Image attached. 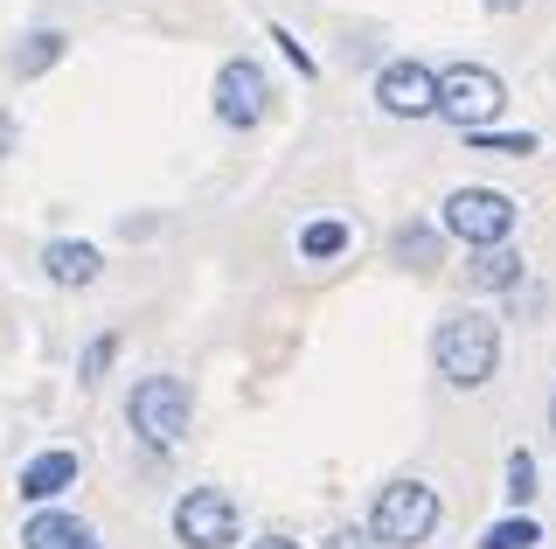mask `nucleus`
I'll return each mask as SVG.
<instances>
[{
	"label": "nucleus",
	"instance_id": "nucleus-1",
	"mask_svg": "<svg viewBox=\"0 0 556 549\" xmlns=\"http://www.w3.org/2000/svg\"><path fill=\"white\" fill-rule=\"evenodd\" d=\"M431 362H439V375H445L452 390L494 383V369H501V328L486 314H473V306H452V314L439 320V334H431Z\"/></svg>",
	"mask_w": 556,
	"mask_h": 549
},
{
	"label": "nucleus",
	"instance_id": "nucleus-2",
	"mask_svg": "<svg viewBox=\"0 0 556 549\" xmlns=\"http://www.w3.org/2000/svg\"><path fill=\"white\" fill-rule=\"evenodd\" d=\"M188 418H195V397H188L181 375H139V383H132L126 424L153 445V452H167V445L188 432Z\"/></svg>",
	"mask_w": 556,
	"mask_h": 549
},
{
	"label": "nucleus",
	"instance_id": "nucleus-3",
	"mask_svg": "<svg viewBox=\"0 0 556 549\" xmlns=\"http://www.w3.org/2000/svg\"><path fill=\"white\" fill-rule=\"evenodd\" d=\"M369 528H376L382 549H417V542H431V528H439V494H431L425 480H390V487L376 494Z\"/></svg>",
	"mask_w": 556,
	"mask_h": 549
},
{
	"label": "nucleus",
	"instance_id": "nucleus-4",
	"mask_svg": "<svg viewBox=\"0 0 556 549\" xmlns=\"http://www.w3.org/2000/svg\"><path fill=\"white\" fill-rule=\"evenodd\" d=\"M439 222L466 251H494V244H508V230H515V195H501V188H452Z\"/></svg>",
	"mask_w": 556,
	"mask_h": 549
},
{
	"label": "nucleus",
	"instance_id": "nucleus-5",
	"mask_svg": "<svg viewBox=\"0 0 556 549\" xmlns=\"http://www.w3.org/2000/svg\"><path fill=\"white\" fill-rule=\"evenodd\" d=\"M508 105V84H501L486 63H452L445 71V91H439V118H452L459 132H486Z\"/></svg>",
	"mask_w": 556,
	"mask_h": 549
},
{
	"label": "nucleus",
	"instance_id": "nucleus-6",
	"mask_svg": "<svg viewBox=\"0 0 556 549\" xmlns=\"http://www.w3.org/2000/svg\"><path fill=\"white\" fill-rule=\"evenodd\" d=\"M265 112H271V77H265V63H251V56H230L216 71V118L230 132H251V126H265Z\"/></svg>",
	"mask_w": 556,
	"mask_h": 549
},
{
	"label": "nucleus",
	"instance_id": "nucleus-7",
	"mask_svg": "<svg viewBox=\"0 0 556 549\" xmlns=\"http://www.w3.org/2000/svg\"><path fill=\"white\" fill-rule=\"evenodd\" d=\"M174 542L188 549H230L237 542V501L223 487H188L174 501Z\"/></svg>",
	"mask_w": 556,
	"mask_h": 549
},
{
	"label": "nucleus",
	"instance_id": "nucleus-8",
	"mask_svg": "<svg viewBox=\"0 0 556 549\" xmlns=\"http://www.w3.org/2000/svg\"><path fill=\"white\" fill-rule=\"evenodd\" d=\"M439 91H445V77L417 56L382 63V77H376V105L390 118H439Z\"/></svg>",
	"mask_w": 556,
	"mask_h": 549
},
{
	"label": "nucleus",
	"instance_id": "nucleus-9",
	"mask_svg": "<svg viewBox=\"0 0 556 549\" xmlns=\"http://www.w3.org/2000/svg\"><path fill=\"white\" fill-rule=\"evenodd\" d=\"M42 271H49L56 285H70V293H84V285H98L104 257H98V244H77V237H56V244H42Z\"/></svg>",
	"mask_w": 556,
	"mask_h": 549
},
{
	"label": "nucleus",
	"instance_id": "nucleus-10",
	"mask_svg": "<svg viewBox=\"0 0 556 549\" xmlns=\"http://www.w3.org/2000/svg\"><path fill=\"white\" fill-rule=\"evenodd\" d=\"M22 549H104L91 522H77V514H35V522L22 528Z\"/></svg>",
	"mask_w": 556,
	"mask_h": 549
},
{
	"label": "nucleus",
	"instance_id": "nucleus-11",
	"mask_svg": "<svg viewBox=\"0 0 556 549\" xmlns=\"http://www.w3.org/2000/svg\"><path fill=\"white\" fill-rule=\"evenodd\" d=\"M63 487H77V452H35L22 467V501H56Z\"/></svg>",
	"mask_w": 556,
	"mask_h": 549
},
{
	"label": "nucleus",
	"instance_id": "nucleus-12",
	"mask_svg": "<svg viewBox=\"0 0 556 549\" xmlns=\"http://www.w3.org/2000/svg\"><path fill=\"white\" fill-rule=\"evenodd\" d=\"M466 285H480V293H515V285H521V251H508V244L473 251V265H466Z\"/></svg>",
	"mask_w": 556,
	"mask_h": 549
},
{
	"label": "nucleus",
	"instance_id": "nucleus-13",
	"mask_svg": "<svg viewBox=\"0 0 556 549\" xmlns=\"http://www.w3.org/2000/svg\"><path fill=\"white\" fill-rule=\"evenodd\" d=\"M543 542V528H535V514H508V522H494L480 536V549H535Z\"/></svg>",
	"mask_w": 556,
	"mask_h": 549
},
{
	"label": "nucleus",
	"instance_id": "nucleus-14",
	"mask_svg": "<svg viewBox=\"0 0 556 549\" xmlns=\"http://www.w3.org/2000/svg\"><path fill=\"white\" fill-rule=\"evenodd\" d=\"M341 251H348V222L320 216V222H306V230H300V257H341Z\"/></svg>",
	"mask_w": 556,
	"mask_h": 549
},
{
	"label": "nucleus",
	"instance_id": "nucleus-15",
	"mask_svg": "<svg viewBox=\"0 0 556 549\" xmlns=\"http://www.w3.org/2000/svg\"><path fill=\"white\" fill-rule=\"evenodd\" d=\"M56 56H63V36H56V28H42V36H28V49H14V77H42Z\"/></svg>",
	"mask_w": 556,
	"mask_h": 549
},
{
	"label": "nucleus",
	"instance_id": "nucleus-16",
	"mask_svg": "<svg viewBox=\"0 0 556 549\" xmlns=\"http://www.w3.org/2000/svg\"><path fill=\"white\" fill-rule=\"evenodd\" d=\"M466 146H473V153H501V161H529L535 132H494V126H486V132H466Z\"/></svg>",
	"mask_w": 556,
	"mask_h": 549
},
{
	"label": "nucleus",
	"instance_id": "nucleus-17",
	"mask_svg": "<svg viewBox=\"0 0 556 549\" xmlns=\"http://www.w3.org/2000/svg\"><path fill=\"white\" fill-rule=\"evenodd\" d=\"M501 494H508L515 508L535 501V452H529V445H515V452H508V487H501Z\"/></svg>",
	"mask_w": 556,
	"mask_h": 549
},
{
	"label": "nucleus",
	"instance_id": "nucleus-18",
	"mask_svg": "<svg viewBox=\"0 0 556 549\" xmlns=\"http://www.w3.org/2000/svg\"><path fill=\"white\" fill-rule=\"evenodd\" d=\"M390 251L404 257V265H431V257H439V237H431V230H396Z\"/></svg>",
	"mask_w": 556,
	"mask_h": 549
},
{
	"label": "nucleus",
	"instance_id": "nucleus-19",
	"mask_svg": "<svg viewBox=\"0 0 556 549\" xmlns=\"http://www.w3.org/2000/svg\"><path fill=\"white\" fill-rule=\"evenodd\" d=\"M112 355H118V334H98L91 348H84V362H77V375H84V383H98V375L112 369Z\"/></svg>",
	"mask_w": 556,
	"mask_h": 549
},
{
	"label": "nucleus",
	"instance_id": "nucleus-20",
	"mask_svg": "<svg viewBox=\"0 0 556 549\" xmlns=\"http://www.w3.org/2000/svg\"><path fill=\"white\" fill-rule=\"evenodd\" d=\"M271 42H278V49H286V56H292V63H300V77H313V56H306V49H300V36H292V28H286V22H271Z\"/></svg>",
	"mask_w": 556,
	"mask_h": 549
},
{
	"label": "nucleus",
	"instance_id": "nucleus-21",
	"mask_svg": "<svg viewBox=\"0 0 556 549\" xmlns=\"http://www.w3.org/2000/svg\"><path fill=\"white\" fill-rule=\"evenodd\" d=\"M327 549H382V542H376V528H341Z\"/></svg>",
	"mask_w": 556,
	"mask_h": 549
},
{
	"label": "nucleus",
	"instance_id": "nucleus-22",
	"mask_svg": "<svg viewBox=\"0 0 556 549\" xmlns=\"http://www.w3.org/2000/svg\"><path fill=\"white\" fill-rule=\"evenodd\" d=\"M14 140H22V132H14V118L0 112V161H8V153H14Z\"/></svg>",
	"mask_w": 556,
	"mask_h": 549
},
{
	"label": "nucleus",
	"instance_id": "nucleus-23",
	"mask_svg": "<svg viewBox=\"0 0 556 549\" xmlns=\"http://www.w3.org/2000/svg\"><path fill=\"white\" fill-rule=\"evenodd\" d=\"M251 549H300V542H292V536H257Z\"/></svg>",
	"mask_w": 556,
	"mask_h": 549
},
{
	"label": "nucleus",
	"instance_id": "nucleus-24",
	"mask_svg": "<svg viewBox=\"0 0 556 549\" xmlns=\"http://www.w3.org/2000/svg\"><path fill=\"white\" fill-rule=\"evenodd\" d=\"M480 8H486V14H515L521 0H480Z\"/></svg>",
	"mask_w": 556,
	"mask_h": 549
},
{
	"label": "nucleus",
	"instance_id": "nucleus-25",
	"mask_svg": "<svg viewBox=\"0 0 556 549\" xmlns=\"http://www.w3.org/2000/svg\"><path fill=\"white\" fill-rule=\"evenodd\" d=\"M549 432H556V397H549Z\"/></svg>",
	"mask_w": 556,
	"mask_h": 549
}]
</instances>
